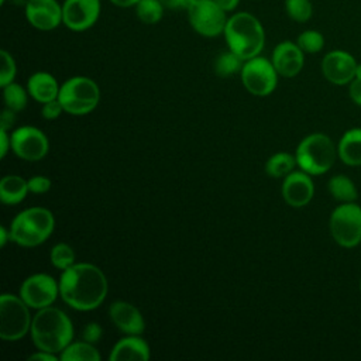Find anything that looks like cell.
Segmentation results:
<instances>
[{
    "instance_id": "44",
    "label": "cell",
    "mask_w": 361,
    "mask_h": 361,
    "mask_svg": "<svg viewBox=\"0 0 361 361\" xmlns=\"http://www.w3.org/2000/svg\"><path fill=\"white\" fill-rule=\"evenodd\" d=\"M355 78H361V65L357 66V72H355Z\"/></svg>"
},
{
    "instance_id": "41",
    "label": "cell",
    "mask_w": 361,
    "mask_h": 361,
    "mask_svg": "<svg viewBox=\"0 0 361 361\" xmlns=\"http://www.w3.org/2000/svg\"><path fill=\"white\" fill-rule=\"evenodd\" d=\"M217 6H220L226 13L227 11H233L237 8L240 0H214Z\"/></svg>"
},
{
    "instance_id": "25",
    "label": "cell",
    "mask_w": 361,
    "mask_h": 361,
    "mask_svg": "<svg viewBox=\"0 0 361 361\" xmlns=\"http://www.w3.org/2000/svg\"><path fill=\"white\" fill-rule=\"evenodd\" d=\"M296 165V158L289 152H276L268 158L265 172L272 178H282L289 175Z\"/></svg>"
},
{
    "instance_id": "29",
    "label": "cell",
    "mask_w": 361,
    "mask_h": 361,
    "mask_svg": "<svg viewBox=\"0 0 361 361\" xmlns=\"http://www.w3.org/2000/svg\"><path fill=\"white\" fill-rule=\"evenodd\" d=\"M49 259L55 268L65 271L75 264V251L69 244L58 243L52 247L49 252Z\"/></svg>"
},
{
    "instance_id": "31",
    "label": "cell",
    "mask_w": 361,
    "mask_h": 361,
    "mask_svg": "<svg viewBox=\"0 0 361 361\" xmlns=\"http://www.w3.org/2000/svg\"><path fill=\"white\" fill-rule=\"evenodd\" d=\"M296 44L303 52L307 54H316L319 52L324 45V38L319 31L314 30H306L299 37Z\"/></svg>"
},
{
    "instance_id": "22",
    "label": "cell",
    "mask_w": 361,
    "mask_h": 361,
    "mask_svg": "<svg viewBox=\"0 0 361 361\" xmlns=\"http://www.w3.org/2000/svg\"><path fill=\"white\" fill-rule=\"evenodd\" d=\"M30 193L28 182L18 175H6L0 180V199L4 204H18Z\"/></svg>"
},
{
    "instance_id": "43",
    "label": "cell",
    "mask_w": 361,
    "mask_h": 361,
    "mask_svg": "<svg viewBox=\"0 0 361 361\" xmlns=\"http://www.w3.org/2000/svg\"><path fill=\"white\" fill-rule=\"evenodd\" d=\"M8 240H10V230H7L4 226H1L0 227V245L4 247Z\"/></svg>"
},
{
    "instance_id": "4",
    "label": "cell",
    "mask_w": 361,
    "mask_h": 361,
    "mask_svg": "<svg viewBox=\"0 0 361 361\" xmlns=\"http://www.w3.org/2000/svg\"><path fill=\"white\" fill-rule=\"evenodd\" d=\"M54 214L45 207H28L20 212L10 224V241L21 247H37L54 231Z\"/></svg>"
},
{
    "instance_id": "5",
    "label": "cell",
    "mask_w": 361,
    "mask_h": 361,
    "mask_svg": "<svg viewBox=\"0 0 361 361\" xmlns=\"http://www.w3.org/2000/svg\"><path fill=\"white\" fill-rule=\"evenodd\" d=\"M296 165L309 175L327 172L336 159V147L330 137L322 133L306 135L296 148Z\"/></svg>"
},
{
    "instance_id": "15",
    "label": "cell",
    "mask_w": 361,
    "mask_h": 361,
    "mask_svg": "<svg viewBox=\"0 0 361 361\" xmlns=\"http://www.w3.org/2000/svg\"><path fill=\"white\" fill-rule=\"evenodd\" d=\"M358 63L354 56L345 51H331L322 61L324 78L334 85H345L355 78Z\"/></svg>"
},
{
    "instance_id": "34",
    "label": "cell",
    "mask_w": 361,
    "mask_h": 361,
    "mask_svg": "<svg viewBox=\"0 0 361 361\" xmlns=\"http://www.w3.org/2000/svg\"><path fill=\"white\" fill-rule=\"evenodd\" d=\"M65 111L62 103L59 102V99H54L49 100L47 103H42V109H41V114L44 118L47 120H55L61 116V113Z\"/></svg>"
},
{
    "instance_id": "17",
    "label": "cell",
    "mask_w": 361,
    "mask_h": 361,
    "mask_svg": "<svg viewBox=\"0 0 361 361\" xmlns=\"http://www.w3.org/2000/svg\"><path fill=\"white\" fill-rule=\"evenodd\" d=\"M271 61L278 75L283 78H293L302 71L305 56L298 44L292 41H282L274 48Z\"/></svg>"
},
{
    "instance_id": "38",
    "label": "cell",
    "mask_w": 361,
    "mask_h": 361,
    "mask_svg": "<svg viewBox=\"0 0 361 361\" xmlns=\"http://www.w3.org/2000/svg\"><path fill=\"white\" fill-rule=\"evenodd\" d=\"M16 111L10 110V109H6L3 113H1V120H0V128L3 130H7L13 127L14 121H16V116H14Z\"/></svg>"
},
{
    "instance_id": "18",
    "label": "cell",
    "mask_w": 361,
    "mask_h": 361,
    "mask_svg": "<svg viewBox=\"0 0 361 361\" xmlns=\"http://www.w3.org/2000/svg\"><path fill=\"white\" fill-rule=\"evenodd\" d=\"M109 314L114 326L126 334L140 336L145 330V322L141 312L128 302L116 300L110 305Z\"/></svg>"
},
{
    "instance_id": "27",
    "label": "cell",
    "mask_w": 361,
    "mask_h": 361,
    "mask_svg": "<svg viewBox=\"0 0 361 361\" xmlns=\"http://www.w3.org/2000/svg\"><path fill=\"white\" fill-rule=\"evenodd\" d=\"M135 16L144 24H155L164 16V4L161 0H140L135 6Z\"/></svg>"
},
{
    "instance_id": "8",
    "label": "cell",
    "mask_w": 361,
    "mask_h": 361,
    "mask_svg": "<svg viewBox=\"0 0 361 361\" xmlns=\"http://www.w3.org/2000/svg\"><path fill=\"white\" fill-rule=\"evenodd\" d=\"M329 227L338 245L355 247L361 241V207L353 202L337 206L330 216Z\"/></svg>"
},
{
    "instance_id": "9",
    "label": "cell",
    "mask_w": 361,
    "mask_h": 361,
    "mask_svg": "<svg viewBox=\"0 0 361 361\" xmlns=\"http://www.w3.org/2000/svg\"><path fill=\"white\" fill-rule=\"evenodd\" d=\"M240 73L244 87L254 96L271 94L278 83V72L272 61L259 55L244 61Z\"/></svg>"
},
{
    "instance_id": "40",
    "label": "cell",
    "mask_w": 361,
    "mask_h": 361,
    "mask_svg": "<svg viewBox=\"0 0 361 361\" xmlns=\"http://www.w3.org/2000/svg\"><path fill=\"white\" fill-rule=\"evenodd\" d=\"M0 155L1 158L6 157L7 151L11 149V140H10V135L7 134V130H3L0 128Z\"/></svg>"
},
{
    "instance_id": "28",
    "label": "cell",
    "mask_w": 361,
    "mask_h": 361,
    "mask_svg": "<svg viewBox=\"0 0 361 361\" xmlns=\"http://www.w3.org/2000/svg\"><path fill=\"white\" fill-rule=\"evenodd\" d=\"M27 92L21 85L18 83H8L3 87V97H4V103L7 106V109L13 110V111H21L25 106H27Z\"/></svg>"
},
{
    "instance_id": "36",
    "label": "cell",
    "mask_w": 361,
    "mask_h": 361,
    "mask_svg": "<svg viewBox=\"0 0 361 361\" xmlns=\"http://www.w3.org/2000/svg\"><path fill=\"white\" fill-rule=\"evenodd\" d=\"M195 0H161L165 8L172 10V11H188V8L192 6Z\"/></svg>"
},
{
    "instance_id": "10",
    "label": "cell",
    "mask_w": 361,
    "mask_h": 361,
    "mask_svg": "<svg viewBox=\"0 0 361 361\" xmlns=\"http://www.w3.org/2000/svg\"><path fill=\"white\" fill-rule=\"evenodd\" d=\"M190 27L203 37H217L224 32L226 11L214 0H195L188 8Z\"/></svg>"
},
{
    "instance_id": "13",
    "label": "cell",
    "mask_w": 361,
    "mask_h": 361,
    "mask_svg": "<svg viewBox=\"0 0 361 361\" xmlns=\"http://www.w3.org/2000/svg\"><path fill=\"white\" fill-rule=\"evenodd\" d=\"M100 16V0H65L62 3V23L71 31L92 28Z\"/></svg>"
},
{
    "instance_id": "45",
    "label": "cell",
    "mask_w": 361,
    "mask_h": 361,
    "mask_svg": "<svg viewBox=\"0 0 361 361\" xmlns=\"http://www.w3.org/2000/svg\"><path fill=\"white\" fill-rule=\"evenodd\" d=\"M6 3V0H0V4H4Z\"/></svg>"
},
{
    "instance_id": "6",
    "label": "cell",
    "mask_w": 361,
    "mask_h": 361,
    "mask_svg": "<svg viewBox=\"0 0 361 361\" xmlns=\"http://www.w3.org/2000/svg\"><path fill=\"white\" fill-rule=\"evenodd\" d=\"M63 110L72 116H85L96 109L100 100L97 83L87 76H73L65 80L58 94Z\"/></svg>"
},
{
    "instance_id": "2",
    "label": "cell",
    "mask_w": 361,
    "mask_h": 361,
    "mask_svg": "<svg viewBox=\"0 0 361 361\" xmlns=\"http://www.w3.org/2000/svg\"><path fill=\"white\" fill-rule=\"evenodd\" d=\"M30 334L38 350L58 354L72 343L73 324L63 310L47 306L34 314Z\"/></svg>"
},
{
    "instance_id": "12",
    "label": "cell",
    "mask_w": 361,
    "mask_h": 361,
    "mask_svg": "<svg viewBox=\"0 0 361 361\" xmlns=\"http://www.w3.org/2000/svg\"><path fill=\"white\" fill-rule=\"evenodd\" d=\"M10 140L13 152L24 161H39L48 154L49 149L47 135L37 127H18L11 133Z\"/></svg>"
},
{
    "instance_id": "7",
    "label": "cell",
    "mask_w": 361,
    "mask_h": 361,
    "mask_svg": "<svg viewBox=\"0 0 361 361\" xmlns=\"http://www.w3.org/2000/svg\"><path fill=\"white\" fill-rule=\"evenodd\" d=\"M30 306L11 293L0 296V338L4 341H18L31 329L32 317Z\"/></svg>"
},
{
    "instance_id": "16",
    "label": "cell",
    "mask_w": 361,
    "mask_h": 361,
    "mask_svg": "<svg viewBox=\"0 0 361 361\" xmlns=\"http://www.w3.org/2000/svg\"><path fill=\"white\" fill-rule=\"evenodd\" d=\"M314 193V185L305 171H292L282 183V196L292 207L306 206Z\"/></svg>"
},
{
    "instance_id": "19",
    "label": "cell",
    "mask_w": 361,
    "mask_h": 361,
    "mask_svg": "<svg viewBox=\"0 0 361 361\" xmlns=\"http://www.w3.org/2000/svg\"><path fill=\"white\" fill-rule=\"evenodd\" d=\"M151 350L148 343L140 336L127 334V337L118 340L109 355L110 361H127V360H149Z\"/></svg>"
},
{
    "instance_id": "23",
    "label": "cell",
    "mask_w": 361,
    "mask_h": 361,
    "mask_svg": "<svg viewBox=\"0 0 361 361\" xmlns=\"http://www.w3.org/2000/svg\"><path fill=\"white\" fill-rule=\"evenodd\" d=\"M59 360L61 361H99L100 354L92 343H87L83 340V341L69 343L59 353Z\"/></svg>"
},
{
    "instance_id": "20",
    "label": "cell",
    "mask_w": 361,
    "mask_h": 361,
    "mask_svg": "<svg viewBox=\"0 0 361 361\" xmlns=\"http://www.w3.org/2000/svg\"><path fill=\"white\" fill-rule=\"evenodd\" d=\"M59 89L61 86L58 85L56 79L48 72H35L28 78L27 82L28 94L39 103L58 99Z\"/></svg>"
},
{
    "instance_id": "21",
    "label": "cell",
    "mask_w": 361,
    "mask_h": 361,
    "mask_svg": "<svg viewBox=\"0 0 361 361\" xmlns=\"http://www.w3.org/2000/svg\"><path fill=\"white\" fill-rule=\"evenodd\" d=\"M337 154L347 165H361V128H353L344 133L338 142Z\"/></svg>"
},
{
    "instance_id": "35",
    "label": "cell",
    "mask_w": 361,
    "mask_h": 361,
    "mask_svg": "<svg viewBox=\"0 0 361 361\" xmlns=\"http://www.w3.org/2000/svg\"><path fill=\"white\" fill-rule=\"evenodd\" d=\"M102 333H103V331H102L100 324L92 322V323H87V324L83 327L82 338H83L85 341H87V343L94 344V343H97L99 338L102 337Z\"/></svg>"
},
{
    "instance_id": "3",
    "label": "cell",
    "mask_w": 361,
    "mask_h": 361,
    "mask_svg": "<svg viewBox=\"0 0 361 361\" xmlns=\"http://www.w3.org/2000/svg\"><path fill=\"white\" fill-rule=\"evenodd\" d=\"M223 34L228 49L244 61L259 55L265 44L262 24L247 11H238L228 17Z\"/></svg>"
},
{
    "instance_id": "11",
    "label": "cell",
    "mask_w": 361,
    "mask_h": 361,
    "mask_svg": "<svg viewBox=\"0 0 361 361\" xmlns=\"http://www.w3.org/2000/svg\"><path fill=\"white\" fill-rule=\"evenodd\" d=\"M59 295V283L48 274H32L24 279L20 286L21 299L31 309H44L51 306Z\"/></svg>"
},
{
    "instance_id": "26",
    "label": "cell",
    "mask_w": 361,
    "mask_h": 361,
    "mask_svg": "<svg viewBox=\"0 0 361 361\" xmlns=\"http://www.w3.org/2000/svg\"><path fill=\"white\" fill-rule=\"evenodd\" d=\"M244 65V59H241L237 54L233 51H224L221 52L216 61H214V72L220 78H228L237 72H241V68Z\"/></svg>"
},
{
    "instance_id": "37",
    "label": "cell",
    "mask_w": 361,
    "mask_h": 361,
    "mask_svg": "<svg viewBox=\"0 0 361 361\" xmlns=\"http://www.w3.org/2000/svg\"><path fill=\"white\" fill-rule=\"evenodd\" d=\"M350 97L351 100L361 106V78H354L350 85Z\"/></svg>"
},
{
    "instance_id": "30",
    "label": "cell",
    "mask_w": 361,
    "mask_h": 361,
    "mask_svg": "<svg viewBox=\"0 0 361 361\" xmlns=\"http://www.w3.org/2000/svg\"><path fill=\"white\" fill-rule=\"evenodd\" d=\"M285 10L296 23H306L313 14L310 0H285Z\"/></svg>"
},
{
    "instance_id": "46",
    "label": "cell",
    "mask_w": 361,
    "mask_h": 361,
    "mask_svg": "<svg viewBox=\"0 0 361 361\" xmlns=\"http://www.w3.org/2000/svg\"><path fill=\"white\" fill-rule=\"evenodd\" d=\"M360 289H361V285H360Z\"/></svg>"
},
{
    "instance_id": "14",
    "label": "cell",
    "mask_w": 361,
    "mask_h": 361,
    "mask_svg": "<svg viewBox=\"0 0 361 361\" xmlns=\"http://www.w3.org/2000/svg\"><path fill=\"white\" fill-rule=\"evenodd\" d=\"M24 11L27 21L39 31H52L62 23V4L56 0H28Z\"/></svg>"
},
{
    "instance_id": "39",
    "label": "cell",
    "mask_w": 361,
    "mask_h": 361,
    "mask_svg": "<svg viewBox=\"0 0 361 361\" xmlns=\"http://www.w3.org/2000/svg\"><path fill=\"white\" fill-rule=\"evenodd\" d=\"M59 357L54 353H48V351H42V350H38L37 353L31 354L28 357V361H56Z\"/></svg>"
},
{
    "instance_id": "33",
    "label": "cell",
    "mask_w": 361,
    "mask_h": 361,
    "mask_svg": "<svg viewBox=\"0 0 361 361\" xmlns=\"http://www.w3.org/2000/svg\"><path fill=\"white\" fill-rule=\"evenodd\" d=\"M27 182H28L30 193H34V195H42L51 189V179L42 175L31 176Z\"/></svg>"
},
{
    "instance_id": "32",
    "label": "cell",
    "mask_w": 361,
    "mask_h": 361,
    "mask_svg": "<svg viewBox=\"0 0 361 361\" xmlns=\"http://www.w3.org/2000/svg\"><path fill=\"white\" fill-rule=\"evenodd\" d=\"M0 56H1V69H0V86L4 87L6 85L11 83L16 78V62L14 58L7 52V51H0Z\"/></svg>"
},
{
    "instance_id": "42",
    "label": "cell",
    "mask_w": 361,
    "mask_h": 361,
    "mask_svg": "<svg viewBox=\"0 0 361 361\" xmlns=\"http://www.w3.org/2000/svg\"><path fill=\"white\" fill-rule=\"evenodd\" d=\"M114 6L121 7V8H128V7H134L140 0H110Z\"/></svg>"
},
{
    "instance_id": "1",
    "label": "cell",
    "mask_w": 361,
    "mask_h": 361,
    "mask_svg": "<svg viewBox=\"0 0 361 361\" xmlns=\"http://www.w3.org/2000/svg\"><path fill=\"white\" fill-rule=\"evenodd\" d=\"M59 295L75 310L89 312L102 305L107 295V279L103 271L89 262L73 264L62 271Z\"/></svg>"
},
{
    "instance_id": "24",
    "label": "cell",
    "mask_w": 361,
    "mask_h": 361,
    "mask_svg": "<svg viewBox=\"0 0 361 361\" xmlns=\"http://www.w3.org/2000/svg\"><path fill=\"white\" fill-rule=\"evenodd\" d=\"M330 195L343 203L354 202L357 199V188L353 183V180L344 175H336L333 176L327 183Z\"/></svg>"
}]
</instances>
